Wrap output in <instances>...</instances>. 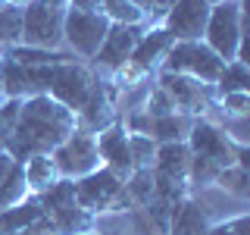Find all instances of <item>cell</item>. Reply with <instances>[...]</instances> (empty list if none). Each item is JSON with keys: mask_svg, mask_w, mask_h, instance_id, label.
Listing matches in <instances>:
<instances>
[{"mask_svg": "<svg viewBox=\"0 0 250 235\" xmlns=\"http://www.w3.org/2000/svg\"><path fill=\"white\" fill-rule=\"evenodd\" d=\"M75 113L57 104L50 94L25 97L19 107V119L13 125V135L6 141V154L16 163H25L35 154H53L75 132Z\"/></svg>", "mask_w": 250, "mask_h": 235, "instance_id": "1", "label": "cell"}, {"mask_svg": "<svg viewBox=\"0 0 250 235\" xmlns=\"http://www.w3.org/2000/svg\"><path fill=\"white\" fill-rule=\"evenodd\" d=\"M75 201L82 210H88L91 216H100V213H125V210H135L128 191H125V182L116 179L109 169L97 166L88 176L75 179Z\"/></svg>", "mask_w": 250, "mask_h": 235, "instance_id": "2", "label": "cell"}, {"mask_svg": "<svg viewBox=\"0 0 250 235\" xmlns=\"http://www.w3.org/2000/svg\"><path fill=\"white\" fill-rule=\"evenodd\" d=\"M247 41L244 35V0H222V3L209 6L207 28H203V44L222 57L225 63L238 60L241 44Z\"/></svg>", "mask_w": 250, "mask_h": 235, "instance_id": "3", "label": "cell"}, {"mask_svg": "<svg viewBox=\"0 0 250 235\" xmlns=\"http://www.w3.org/2000/svg\"><path fill=\"white\" fill-rule=\"evenodd\" d=\"M41 210L50 216V223L57 226L60 235H82L97 229V216H91L88 210L78 207L75 201V179H60L57 185H50L47 191L35 194Z\"/></svg>", "mask_w": 250, "mask_h": 235, "instance_id": "4", "label": "cell"}, {"mask_svg": "<svg viewBox=\"0 0 250 235\" xmlns=\"http://www.w3.org/2000/svg\"><path fill=\"white\" fill-rule=\"evenodd\" d=\"M222 66H225V60L216 57L203 41H175L169 47V53L163 57L156 72H178V75L197 78L203 85H216Z\"/></svg>", "mask_w": 250, "mask_h": 235, "instance_id": "5", "label": "cell"}, {"mask_svg": "<svg viewBox=\"0 0 250 235\" xmlns=\"http://www.w3.org/2000/svg\"><path fill=\"white\" fill-rule=\"evenodd\" d=\"M109 25L113 22L104 13H84V10L66 6V13H62V44L72 53H78L82 60H94V53L100 50Z\"/></svg>", "mask_w": 250, "mask_h": 235, "instance_id": "6", "label": "cell"}, {"mask_svg": "<svg viewBox=\"0 0 250 235\" xmlns=\"http://www.w3.org/2000/svg\"><path fill=\"white\" fill-rule=\"evenodd\" d=\"M156 85L169 94V100L175 104L178 113L200 119L209 110H216V91L213 85H203L191 75H178V72H156Z\"/></svg>", "mask_w": 250, "mask_h": 235, "instance_id": "7", "label": "cell"}, {"mask_svg": "<svg viewBox=\"0 0 250 235\" xmlns=\"http://www.w3.org/2000/svg\"><path fill=\"white\" fill-rule=\"evenodd\" d=\"M62 13L66 6H53L47 0H35L22 10V44L60 50L62 47Z\"/></svg>", "mask_w": 250, "mask_h": 235, "instance_id": "8", "label": "cell"}, {"mask_svg": "<svg viewBox=\"0 0 250 235\" xmlns=\"http://www.w3.org/2000/svg\"><path fill=\"white\" fill-rule=\"evenodd\" d=\"M119 97H122V91L116 88L109 78L97 75L94 85H91V91H88V97H84V104L75 110L78 129L97 135V132H104L106 125H113L119 119Z\"/></svg>", "mask_w": 250, "mask_h": 235, "instance_id": "9", "label": "cell"}, {"mask_svg": "<svg viewBox=\"0 0 250 235\" xmlns=\"http://www.w3.org/2000/svg\"><path fill=\"white\" fill-rule=\"evenodd\" d=\"M50 157H53V163H57V169H60L62 179H82V176H88V172H94L100 166L97 135L75 125V132L62 141Z\"/></svg>", "mask_w": 250, "mask_h": 235, "instance_id": "10", "label": "cell"}, {"mask_svg": "<svg viewBox=\"0 0 250 235\" xmlns=\"http://www.w3.org/2000/svg\"><path fill=\"white\" fill-rule=\"evenodd\" d=\"M185 144H188L191 154L207 157L216 166H231L234 163V144H238V141H234L219 122L209 119V116H200V119L191 122V132H188Z\"/></svg>", "mask_w": 250, "mask_h": 235, "instance_id": "11", "label": "cell"}, {"mask_svg": "<svg viewBox=\"0 0 250 235\" xmlns=\"http://www.w3.org/2000/svg\"><path fill=\"white\" fill-rule=\"evenodd\" d=\"M94 75L84 63H75V60H62L53 66V78H50V97L57 100V104H62L66 110H75L84 104V97H88L91 85H94Z\"/></svg>", "mask_w": 250, "mask_h": 235, "instance_id": "12", "label": "cell"}, {"mask_svg": "<svg viewBox=\"0 0 250 235\" xmlns=\"http://www.w3.org/2000/svg\"><path fill=\"white\" fill-rule=\"evenodd\" d=\"M209 3L203 0H175L160 25L172 35V41H203Z\"/></svg>", "mask_w": 250, "mask_h": 235, "instance_id": "13", "label": "cell"}, {"mask_svg": "<svg viewBox=\"0 0 250 235\" xmlns=\"http://www.w3.org/2000/svg\"><path fill=\"white\" fill-rule=\"evenodd\" d=\"M141 31H144V25H109L104 44H100V50L94 53V66L104 69L106 75H113L119 66H125L131 57V50H135Z\"/></svg>", "mask_w": 250, "mask_h": 235, "instance_id": "14", "label": "cell"}, {"mask_svg": "<svg viewBox=\"0 0 250 235\" xmlns=\"http://www.w3.org/2000/svg\"><path fill=\"white\" fill-rule=\"evenodd\" d=\"M97 154H100V166L109 169L116 179H122V182L135 172L131 151H128V135H125L119 119L113 125H106L104 132H97Z\"/></svg>", "mask_w": 250, "mask_h": 235, "instance_id": "15", "label": "cell"}, {"mask_svg": "<svg viewBox=\"0 0 250 235\" xmlns=\"http://www.w3.org/2000/svg\"><path fill=\"white\" fill-rule=\"evenodd\" d=\"M175 44L172 41V35L163 25H147L144 31H141V38H138V44H135V50H131V57L128 63L135 69H141L144 75H150L160 69V63L163 57L169 53V47Z\"/></svg>", "mask_w": 250, "mask_h": 235, "instance_id": "16", "label": "cell"}, {"mask_svg": "<svg viewBox=\"0 0 250 235\" xmlns=\"http://www.w3.org/2000/svg\"><path fill=\"white\" fill-rule=\"evenodd\" d=\"M207 229H209L207 204H200L194 194H188L172 210V223H169L166 235H207Z\"/></svg>", "mask_w": 250, "mask_h": 235, "instance_id": "17", "label": "cell"}, {"mask_svg": "<svg viewBox=\"0 0 250 235\" xmlns=\"http://www.w3.org/2000/svg\"><path fill=\"white\" fill-rule=\"evenodd\" d=\"M188 160H191V151H188L185 141L156 144L153 172H160V176H169V179H185V182H188Z\"/></svg>", "mask_w": 250, "mask_h": 235, "instance_id": "18", "label": "cell"}, {"mask_svg": "<svg viewBox=\"0 0 250 235\" xmlns=\"http://www.w3.org/2000/svg\"><path fill=\"white\" fill-rule=\"evenodd\" d=\"M22 176H25V185H28L31 194H41V191H47L50 185H57L60 179H62L50 154H35V157H28V160L22 163Z\"/></svg>", "mask_w": 250, "mask_h": 235, "instance_id": "19", "label": "cell"}, {"mask_svg": "<svg viewBox=\"0 0 250 235\" xmlns=\"http://www.w3.org/2000/svg\"><path fill=\"white\" fill-rule=\"evenodd\" d=\"M41 213H44V210H41V204H38V198H35V194H28L25 201H19V204H13V207L0 210V235H19L31 219L41 216Z\"/></svg>", "mask_w": 250, "mask_h": 235, "instance_id": "20", "label": "cell"}, {"mask_svg": "<svg viewBox=\"0 0 250 235\" xmlns=\"http://www.w3.org/2000/svg\"><path fill=\"white\" fill-rule=\"evenodd\" d=\"M191 116L185 113H169V116H160V119H153L150 125V138L156 141V144H169V141H185L188 132H191Z\"/></svg>", "mask_w": 250, "mask_h": 235, "instance_id": "21", "label": "cell"}, {"mask_svg": "<svg viewBox=\"0 0 250 235\" xmlns=\"http://www.w3.org/2000/svg\"><path fill=\"white\" fill-rule=\"evenodd\" d=\"M213 185L219 188V191H225V194H231V198H238V201H247V198H250V169L238 166V163H231V166H222V169L216 172Z\"/></svg>", "mask_w": 250, "mask_h": 235, "instance_id": "22", "label": "cell"}, {"mask_svg": "<svg viewBox=\"0 0 250 235\" xmlns=\"http://www.w3.org/2000/svg\"><path fill=\"white\" fill-rule=\"evenodd\" d=\"M216 97L219 94H231V91H250V66L241 60H229L219 72L216 85H213Z\"/></svg>", "mask_w": 250, "mask_h": 235, "instance_id": "23", "label": "cell"}, {"mask_svg": "<svg viewBox=\"0 0 250 235\" xmlns=\"http://www.w3.org/2000/svg\"><path fill=\"white\" fill-rule=\"evenodd\" d=\"M3 57H10L19 66H57V63L69 60L60 50H41V47H28V44H16L10 50H3Z\"/></svg>", "mask_w": 250, "mask_h": 235, "instance_id": "24", "label": "cell"}, {"mask_svg": "<svg viewBox=\"0 0 250 235\" xmlns=\"http://www.w3.org/2000/svg\"><path fill=\"white\" fill-rule=\"evenodd\" d=\"M104 16L113 25H144L147 28V16L135 0H104Z\"/></svg>", "mask_w": 250, "mask_h": 235, "instance_id": "25", "label": "cell"}, {"mask_svg": "<svg viewBox=\"0 0 250 235\" xmlns=\"http://www.w3.org/2000/svg\"><path fill=\"white\" fill-rule=\"evenodd\" d=\"M16 44H22V10L6 3L0 10V53Z\"/></svg>", "mask_w": 250, "mask_h": 235, "instance_id": "26", "label": "cell"}, {"mask_svg": "<svg viewBox=\"0 0 250 235\" xmlns=\"http://www.w3.org/2000/svg\"><path fill=\"white\" fill-rule=\"evenodd\" d=\"M125 191H128L135 210L147 207L153 198V169H135L128 179H125Z\"/></svg>", "mask_w": 250, "mask_h": 235, "instance_id": "27", "label": "cell"}, {"mask_svg": "<svg viewBox=\"0 0 250 235\" xmlns=\"http://www.w3.org/2000/svg\"><path fill=\"white\" fill-rule=\"evenodd\" d=\"M28 185H25V176H22V163H16L13 172L0 182V210H6V207H13V204H19V201H25L28 198Z\"/></svg>", "mask_w": 250, "mask_h": 235, "instance_id": "28", "label": "cell"}, {"mask_svg": "<svg viewBox=\"0 0 250 235\" xmlns=\"http://www.w3.org/2000/svg\"><path fill=\"white\" fill-rule=\"evenodd\" d=\"M219 169L222 166H216L213 160L191 154V160H188V188H209Z\"/></svg>", "mask_w": 250, "mask_h": 235, "instance_id": "29", "label": "cell"}, {"mask_svg": "<svg viewBox=\"0 0 250 235\" xmlns=\"http://www.w3.org/2000/svg\"><path fill=\"white\" fill-rule=\"evenodd\" d=\"M172 210H175V204L160 201V198H150L147 207H141V213H144V219L150 223V229L156 235H166L169 232V223H172Z\"/></svg>", "mask_w": 250, "mask_h": 235, "instance_id": "30", "label": "cell"}, {"mask_svg": "<svg viewBox=\"0 0 250 235\" xmlns=\"http://www.w3.org/2000/svg\"><path fill=\"white\" fill-rule=\"evenodd\" d=\"M128 151L135 169H153V157H156V141L150 135H128Z\"/></svg>", "mask_w": 250, "mask_h": 235, "instance_id": "31", "label": "cell"}, {"mask_svg": "<svg viewBox=\"0 0 250 235\" xmlns=\"http://www.w3.org/2000/svg\"><path fill=\"white\" fill-rule=\"evenodd\" d=\"M141 110H144L150 119H160V116H169V113H175V104L169 100V94L160 88V85H150V88L144 91V104H141Z\"/></svg>", "mask_w": 250, "mask_h": 235, "instance_id": "32", "label": "cell"}, {"mask_svg": "<svg viewBox=\"0 0 250 235\" xmlns=\"http://www.w3.org/2000/svg\"><path fill=\"white\" fill-rule=\"evenodd\" d=\"M216 107L222 110L229 119H247L250 113V91H231V94H219Z\"/></svg>", "mask_w": 250, "mask_h": 235, "instance_id": "33", "label": "cell"}, {"mask_svg": "<svg viewBox=\"0 0 250 235\" xmlns=\"http://www.w3.org/2000/svg\"><path fill=\"white\" fill-rule=\"evenodd\" d=\"M19 107H22V100H3L0 104V151H6V141L13 135L16 119H19Z\"/></svg>", "mask_w": 250, "mask_h": 235, "instance_id": "34", "label": "cell"}, {"mask_svg": "<svg viewBox=\"0 0 250 235\" xmlns=\"http://www.w3.org/2000/svg\"><path fill=\"white\" fill-rule=\"evenodd\" d=\"M207 235H250V216L241 213V216L222 219V223H209Z\"/></svg>", "mask_w": 250, "mask_h": 235, "instance_id": "35", "label": "cell"}, {"mask_svg": "<svg viewBox=\"0 0 250 235\" xmlns=\"http://www.w3.org/2000/svg\"><path fill=\"white\" fill-rule=\"evenodd\" d=\"M135 3L144 10V16H147V25H160L163 22V16L169 13V6L175 3V0H135Z\"/></svg>", "mask_w": 250, "mask_h": 235, "instance_id": "36", "label": "cell"}, {"mask_svg": "<svg viewBox=\"0 0 250 235\" xmlns=\"http://www.w3.org/2000/svg\"><path fill=\"white\" fill-rule=\"evenodd\" d=\"M19 235H60V232H57V226L50 223V216L41 213V216H35V219H31V223H28V226H25V229H22Z\"/></svg>", "mask_w": 250, "mask_h": 235, "instance_id": "37", "label": "cell"}, {"mask_svg": "<svg viewBox=\"0 0 250 235\" xmlns=\"http://www.w3.org/2000/svg\"><path fill=\"white\" fill-rule=\"evenodd\" d=\"M66 6L84 10V13H104V0H66Z\"/></svg>", "mask_w": 250, "mask_h": 235, "instance_id": "38", "label": "cell"}, {"mask_svg": "<svg viewBox=\"0 0 250 235\" xmlns=\"http://www.w3.org/2000/svg\"><path fill=\"white\" fill-rule=\"evenodd\" d=\"M13 166H16V160H13L6 151H0V182H3V179L13 172Z\"/></svg>", "mask_w": 250, "mask_h": 235, "instance_id": "39", "label": "cell"}, {"mask_svg": "<svg viewBox=\"0 0 250 235\" xmlns=\"http://www.w3.org/2000/svg\"><path fill=\"white\" fill-rule=\"evenodd\" d=\"M6 3H10V6H16V10H25V6H31L35 0H6Z\"/></svg>", "mask_w": 250, "mask_h": 235, "instance_id": "40", "label": "cell"}, {"mask_svg": "<svg viewBox=\"0 0 250 235\" xmlns=\"http://www.w3.org/2000/svg\"><path fill=\"white\" fill-rule=\"evenodd\" d=\"M47 3H53V6H66V0H47Z\"/></svg>", "mask_w": 250, "mask_h": 235, "instance_id": "41", "label": "cell"}, {"mask_svg": "<svg viewBox=\"0 0 250 235\" xmlns=\"http://www.w3.org/2000/svg\"><path fill=\"white\" fill-rule=\"evenodd\" d=\"M3 100H6V94H3V82H0V104H3Z\"/></svg>", "mask_w": 250, "mask_h": 235, "instance_id": "42", "label": "cell"}, {"mask_svg": "<svg viewBox=\"0 0 250 235\" xmlns=\"http://www.w3.org/2000/svg\"><path fill=\"white\" fill-rule=\"evenodd\" d=\"M203 3H209V6H216V3H222V0H203Z\"/></svg>", "mask_w": 250, "mask_h": 235, "instance_id": "43", "label": "cell"}, {"mask_svg": "<svg viewBox=\"0 0 250 235\" xmlns=\"http://www.w3.org/2000/svg\"><path fill=\"white\" fill-rule=\"evenodd\" d=\"M82 235H104V232H97V229H91V232H82Z\"/></svg>", "mask_w": 250, "mask_h": 235, "instance_id": "44", "label": "cell"}, {"mask_svg": "<svg viewBox=\"0 0 250 235\" xmlns=\"http://www.w3.org/2000/svg\"><path fill=\"white\" fill-rule=\"evenodd\" d=\"M3 6H6V0H0V10H3Z\"/></svg>", "mask_w": 250, "mask_h": 235, "instance_id": "45", "label": "cell"}]
</instances>
